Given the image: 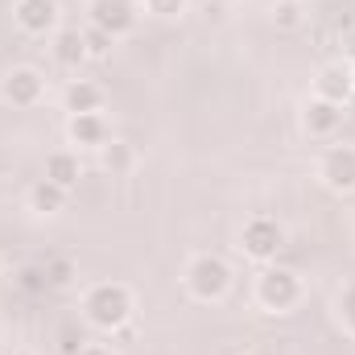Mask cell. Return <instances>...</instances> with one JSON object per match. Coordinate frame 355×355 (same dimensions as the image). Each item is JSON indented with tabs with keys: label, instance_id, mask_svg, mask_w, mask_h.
<instances>
[{
	"label": "cell",
	"instance_id": "d4e9b609",
	"mask_svg": "<svg viewBox=\"0 0 355 355\" xmlns=\"http://www.w3.org/2000/svg\"><path fill=\"white\" fill-rule=\"evenodd\" d=\"M0 268H4V252H0Z\"/></svg>",
	"mask_w": 355,
	"mask_h": 355
},
{
	"label": "cell",
	"instance_id": "ac0fdd59",
	"mask_svg": "<svg viewBox=\"0 0 355 355\" xmlns=\"http://www.w3.org/2000/svg\"><path fill=\"white\" fill-rule=\"evenodd\" d=\"M302 21H306L302 0H277V4H272V25H277V29L293 33V29H302Z\"/></svg>",
	"mask_w": 355,
	"mask_h": 355
},
{
	"label": "cell",
	"instance_id": "e0dca14e",
	"mask_svg": "<svg viewBox=\"0 0 355 355\" xmlns=\"http://www.w3.org/2000/svg\"><path fill=\"white\" fill-rule=\"evenodd\" d=\"M42 272H46V285H50V289H71V285H79V261H75V257L54 252V257L42 261Z\"/></svg>",
	"mask_w": 355,
	"mask_h": 355
},
{
	"label": "cell",
	"instance_id": "7402d4cb",
	"mask_svg": "<svg viewBox=\"0 0 355 355\" xmlns=\"http://www.w3.org/2000/svg\"><path fill=\"white\" fill-rule=\"evenodd\" d=\"M58 339H62V343H58V352H62V355H79V347L87 343V335H83V327H79V322H67V327L58 331Z\"/></svg>",
	"mask_w": 355,
	"mask_h": 355
},
{
	"label": "cell",
	"instance_id": "9a60e30c",
	"mask_svg": "<svg viewBox=\"0 0 355 355\" xmlns=\"http://www.w3.org/2000/svg\"><path fill=\"white\" fill-rule=\"evenodd\" d=\"M42 178L58 182L62 190H75V186L83 182V153H79V149H54V153H46Z\"/></svg>",
	"mask_w": 355,
	"mask_h": 355
},
{
	"label": "cell",
	"instance_id": "484cf974",
	"mask_svg": "<svg viewBox=\"0 0 355 355\" xmlns=\"http://www.w3.org/2000/svg\"><path fill=\"white\" fill-rule=\"evenodd\" d=\"M352 107H355V99H352Z\"/></svg>",
	"mask_w": 355,
	"mask_h": 355
},
{
	"label": "cell",
	"instance_id": "5bb4252c",
	"mask_svg": "<svg viewBox=\"0 0 355 355\" xmlns=\"http://www.w3.org/2000/svg\"><path fill=\"white\" fill-rule=\"evenodd\" d=\"M103 103H107V91L99 87L95 79H67V87H62V112L67 116L103 112Z\"/></svg>",
	"mask_w": 355,
	"mask_h": 355
},
{
	"label": "cell",
	"instance_id": "8992f818",
	"mask_svg": "<svg viewBox=\"0 0 355 355\" xmlns=\"http://www.w3.org/2000/svg\"><path fill=\"white\" fill-rule=\"evenodd\" d=\"M343 120H347V107L343 103H331V99H318V95H310L302 103V132L310 141H327V145L339 141Z\"/></svg>",
	"mask_w": 355,
	"mask_h": 355
},
{
	"label": "cell",
	"instance_id": "7a4b0ae2",
	"mask_svg": "<svg viewBox=\"0 0 355 355\" xmlns=\"http://www.w3.org/2000/svg\"><path fill=\"white\" fill-rule=\"evenodd\" d=\"M182 285H186V293L194 297V302H223L227 293H232V285H236V272L232 265L219 257V252H194L186 268H182Z\"/></svg>",
	"mask_w": 355,
	"mask_h": 355
},
{
	"label": "cell",
	"instance_id": "44dd1931",
	"mask_svg": "<svg viewBox=\"0 0 355 355\" xmlns=\"http://www.w3.org/2000/svg\"><path fill=\"white\" fill-rule=\"evenodd\" d=\"M335 318H339V327H343L347 335H355V281L339 293V302H335Z\"/></svg>",
	"mask_w": 355,
	"mask_h": 355
},
{
	"label": "cell",
	"instance_id": "603a6c76",
	"mask_svg": "<svg viewBox=\"0 0 355 355\" xmlns=\"http://www.w3.org/2000/svg\"><path fill=\"white\" fill-rule=\"evenodd\" d=\"M79 355H116V352H112V343H99V339H87V343L79 347Z\"/></svg>",
	"mask_w": 355,
	"mask_h": 355
},
{
	"label": "cell",
	"instance_id": "ba28073f",
	"mask_svg": "<svg viewBox=\"0 0 355 355\" xmlns=\"http://www.w3.org/2000/svg\"><path fill=\"white\" fill-rule=\"evenodd\" d=\"M0 99L12 103V107H21V112L37 107V103L46 99V75H42L37 67H12V71H4V79H0Z\"/></svg>",
	"mask_w": 355,
	"mask_h": 355
},
{
	"label": "cell",
	"instance_id": "8fae6325",
	"mask_svg": "<svg viewBox=\"0 0 355 355\" xmlns=\"http://www.w3.org/2000/svg\"><path fill=\"white\" fill-rule=\"evenodd\" d=\"M67 141H71V149H103L107 141H112V124H107V116L103 112H79V116H67Z\"/></svg>",
	"mask_w": 355,
	"mask_h": 355
},
{
	"label": "cell",
	"instance_id": "cb8c5ba5",
	"mask_svg": "<svg viewBox=\"0 0 355 355\" xmlns=\"http://www.w3.org/2000/svg\"><path fill=\"white\" fill-rule=\"evenodd\" d=\"M8 355H33V352H25V347H17V352H8Z\"/></svg>",
	"mask_w": 355,
	"mask_h": 355
},
{
	"label": "cell",
	"instance_id": "4fadbf2b",
	"mask_svg": "<svg viewBox=\"0 0 355 355\" xmlns=\"http://www.w3.org/2000/svg\"><path fill=\"white\" fill-rule=\"evenodd\" d=\"M67 202H71V190H62V186H58V182H50V178H33V182H29V190H25V207H29L33 215H42V219L62 215V211H67Z\"/></svg>",
	"mask_w": 355,
	"mask_h": 355
},
{
	"label": "cell",
	"instance_id": "6da1fadb",
	"mask_svg": "<svg viewBox=\"0 0 355 355\" xmlns=\"http://www.w3.org/2000/svg\"><path fill=\"white\" fill-rule=\"evenodd\" d=\"M79 318L91 331L112 335V331H120L137 318V293L124 281H95L79 297Z\"/></svg>",
	"mask_w": 355,
	"mask_h": 355
},
{
	"label": "cell",
	"instance_id": "ffe728a7",
	"mask_svg": "<svg viewBox=\"0 0 355 355\" xmlns=\"http://www.w3.org/2000/svg\"><path fill=\"white\" fill-rule=\"evenodd\" d=\"M141 4H145V12L157 17V21H182L186 8H190V0H141Z\"/></svg>",
	"mask_w": 355,
	"mask_h": 355
},
{
	"label": "cell",
	"instance_id": "d6986e66",
	"mask_svg": "<svg viewBox=\"0 0 355 355\" xmlns=\"http://www.w3.org/2000/svg\"><path fill=\"white\" fill-rule=\"evenodd\" d=\"M83 46H87V62H99V58H107L116 50V37L95 29V25H83Z\"/></svg>",
	"mask_w": 355,
	"mask_h": 355
},
{
	"label": "cell",
	"instance_id": "52a82bcc",
	"mask_svg": "<svg viewBox=\"0 0 355 355\" xmlns=\"http://www.w3.org/2000/svg\"><path fill=\"white\" fill-rule=\"evenodd\" d=\"M12 25L29 37H54L62 29L58 0H12Z\"/></svg>",
	"mask_w": 355,
	"mask_h": 355
},
{
	"label": "cell",
	"instance_id": "2e32d148",
	"mask_svg": "<svg viewBox=\"0 0 355 355\" xmlns=\"http://www.w3.org/2000/svg\"><path fill=\"white\" fill-rule=\"evenodd\" d=\"M99 166H103V174H112V178H128L137 166H141V153H137V145L112 137V141L99 149Z\"/></svg>",
	"mask_w": 355,
	"mask_h": 355
},
{
	"label": "cell",
	"instance_id": "7c38bea8",
	"mask_svg": "<svg viewBox=\"0 0 355 355\" xmlns=\"http://www.w3.org/2000/svg\"><path fill=\"white\" fill-rule=\"evenodd\" d=\"M50 58H54V67L58 71H79L83 62H87V46H83V29L79 25H62L54 37H50Z\"/></svg>",
	"mask_w": 355,
	"mask_h": 355
},
{
	"label": "cell",
	"instance_id": "9c48e42d",
	"mask_svg": "<svg viewBox=\"0 0 355 355\" xmlns=\"http://www.w3.org/2000/svg\"><path fill=\"white\" fill-rule=\"evenodd\" d=\"M137 21H141V12H137L132 0H91L87 4V25L112 33L116 42L128 37V33L137 29Z\"/></svg>",
	"mask_w": 355,
	"mask_h": 355
},
{
	"label": "cell",
	"instance_id": "5b68a950",
	"mask_svg": "<svg viewBox=\"0 0 355 355\" xmlns=\"http://www.w3.org/2000/svg\"><path fill=\"white\" fill-rule=\"evenodd\" d=\"M318 182L331 194H355V145L331 141L318 153Z\"/></svg>",
	"mask_w": 355,
	"mask_h": 355
},
{
	"label": "cell",
	"instance_id": "3957f363",
	"mask_svg": "<svg viewBox=\"0 0 355 355\" xmlns=\"http://www.w3.org/2000/svg\"><path fill=\"white\" fill-rule=\"evenodd\" d=\"M306 297V281L285 265H261L257 272V285H252V302L265 310V314H293Z\"/></svg>",
	"mask_w": 355,
	"mask_h": 355
},
{
	"label": "cell",
	"instance_id": "30bf717a",
	"mask_svg": "<svg viewBox=\"0 0 355 355\" xmlns=\"http://www.w3.org/2000/svg\"><path fill=\"white\" fill-rule=\"evenodd\" d=\"M314 95L352 107V99H355V62H347V58L327 62V67L314 75Z\"/></svg>",
	"mask_w": 355,
	"mask_h": 355
},
{
	"label": "cell",
	"instance_id": "277c9868",
	"mask_svg": "<svg viewBox=\"0 0 355 355\" xmlns=\"http://www.w3.org/2000/svg\"><path fill=\"white\" fill-rule=\"evenodd\" d=\"M285 248V227L272 219V215H252L244 227H240V252L252 261V265H272Z\"/></svg>",
	"mask_w": 355,
	"mask_h": 355
}]
</instances>
